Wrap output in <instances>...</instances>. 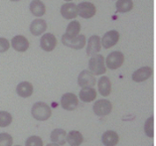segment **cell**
<instances>
[{
    "label": "cell",
    "instance_id": "obj_17",
    "mask_svg": "<svg viewBox=\"0 0 156 146\" xmlns=\"http://www.w3.org/2000/svg\"><path fill=\"white\" fill-rule=\"evenodd\" d=\"M119 134L112 130H108L101 136V142L105 146H115L119 143Z\"/></svg>",
    "mask_w": 156,
    "mask_h": 146
},
{
    "label": "cell",
    "instance_id": "obj_7",
    "mask_svg": "<svg viewBox=\"0 0 156 146\" xmlns=\"http://www.w3.org/2000/svg\"><path fill=\"white\" fill-rule=\"evenodd\" d=\"M79 105V99L77 95L72 93H67L63 94L61 98V106L66 110H75Z\"/></svg>",
    "mask_w": 156,
    "mask_h": 146
},
{
    "label": "cell",
    "instance_id": "obj_15",
    "mask_svg": "<svg viewBox=\"0 0 156 146\" xmlns=\"http://www.w3.org/2000/svg\"><path fill=\"white\" fill-rule=\"evenodd\" d=\"M61 14L65 19H75L77 17V5L75 3H65L61 6Z\"/></svg>",
    "mask_w": 156,
    "mask_h": 146
},
{
    "label": "cell",
    "instance_id": "obj_30",
    "mask_svg": "<svg viewBox=\"0 0 156 146\" xmlns=\"http://www.w3.org/2000/svg\"><path fill=\"white\" fill-rule=\"evenodd\" d=\"M46 146H60V145H58V144H56V143H49V144H47Z\"/></svg>",
    "mask_w": 156,
    "mask_h": 146
},
{
    "label": "cell",
    "instance_id": "obj_2",
    "mask_svg": "<svg viewBox=\"0 0 156 146\" xmlns=\"http://www.w3.org/2000/svg\"><path fill=\"white\" fill-rule=\"evenodd\" d=\"M90 72L94 76L104 75L106 72V67L105 65V57L102 55H94L89 61Z\"/></svg>",
    "mask_w": 156,
    "mask_h": 146
},
{
    "label": "cell",
    "instance_id": "obj_13",
    "mask_svg": "<svg viewBox=\"0 0 156 146\" xmlns=\"http://www.w3.org/2000/svg\"><path fill=\"white\" fill-rule=\"evenodd\" d=\"M152 75V69L150 67H142L136 70L132 74V80L136 83H141L148 80Z\"/></svg>",
    "mask_w": 156,
    "mask_h": 146
},
{
    "label": "cell",
    "instance_id": "obj_32",
    "mask_svg": "<svg viewBox=\"0 0 156 146\" xmlns=\"http://www.w3.org/2000/svg\"><path fill=\"white\" fill-rule=\"evenodd\" d=\"M65 1H68V2H69V1H73V0H65Z\"/></svg>",
    "mask_w": 156,
    "mask_h": 146
},
{
    "label": "cell",
    "instance_id": "obj_31",
    "mask_svg": "<svg viewBox=\"0 0 156 146\" xmlns=\"http://www.w3.org/2000/svg\"><path fill=\"white\" fill-rule=\"evenodd\" d=\"M10 1H14V2H16V1H19V0H10Z\"/></svg>",
    "mask_w": 156,
    "mask_h": 146
},
{
    "label": "cell",
    "instance_id": "obj_23",
    "mask_svg": "<svg viewBox=\"0 0 156 146\" xmlns=\"http://www.w3.org/2000/svg\"><path fill=\"white\" fill-rule=\"evenodd\" d=\"M80 31H81V24H80L79 21L74 20L70 22L69 25L67 26V30L65 35L68 38H75L80 34Z\"/></svg>",
    "mask_w": 156,
    "mask_h": 146
},
{
    "label": "cell",
    "instance_id": "obj_22",
    "mask_svg": "<svg viewBox=\"0 0 156 146\" xmlns=\"http://www.w3.org/2000/svg\"><path fill=\"white\" fill-rule=\"evenodd\" d=\"M66 136H67V133L64 129L56 128L53 130L51 133V140L53 143H56L61 146V145H64L67 142Z\"/></svg>",
    "mask_w": 156,
    "mask_h": 146
},
{
    "label": "cell",
    "instance_id": "obj_3",
    "mask_svg": "<svg viewBox=\"0 0 156 146\" xmlns=\"http://www.w3.org/2000/svg\"><path fill=\"white\" fill-rule=\"evenodd\" d=\"M106 67L110 70H116L120 68L124 63V55L119 51H115L108 54L105 59Z\"/></svg>",
    "mask_w": 156,
    "mask_h": 146
},
{
    "label": "cell",
    "instance_id": "obj_12",
    "mask_svg": "<svg viewBox=\"0 0 156 146\" xmlns=\"http://www.w3.org/2000/svg\"><path fill=\"white\" fill-rule=\"evenodd\" d=\"M101 38L98 35H93L87 41V54L89 56H94L101 51Z\"/></svg>",
    "mask_w": 156,
    "mask_h": 146
},
{
    "label": "cell",
    "instance_id": "obj_28",
    "mask_svg": "<svg viewBox=\"0 0 156 146\" xmlns=\"http://www.w3.org/2000/svg\"><path fill=\"white\" fill-rule=\"evenodd\" d=\"M25 146H43V140L41 139V137L33 135L30 136L27 140H26Z\"/></svg>",
    "mask_w": 156,
    "mask_h": 146
},
{
    "label": "cell",
    "instance_id": "obj_10",
    "mask_svg": "<svg viewBox=\"0 0 156 146\" xmlns=\"http://www.w3.org/2000/svg\"><path fill=\"white\" fill-rule=\"evenodd\" d=\"M41 48L46 52L53 51L57 46V39L52 33H45L40 40Z\"/></svg>",
    "mask_w": 156,
    "mask_h": 146
},
{
    "label": "cell",
    "instance_id": "obj_20",
    "mask_svg": "<svg viewBox=\"0 0 156 146\" xmlns=\"http://www.w3.org/2000/svg\"><path fill=\"white\" fill-rule=\"evenodd\" d=\"M30 11L33 15H35L36 17H41L43 16L46 12V7L45 4L41 0H33V1L30 3Z\"/></svg>",
    "mask_w": 156,
    "mask_h": 146
},
{
    "label": "cell",
    "instance_id": "obj_19",
    "mask_svg": "<svg viewBox=\"0 0 156 146\" xmlns=\"http://www.w3.org/2000/svg\"><path fill=\"white\" fill-rule=\"evenodd\" d=\"M79 97L83 102H92L97 98V91L94 87H83Z\"/></svg>",
    "mask_w": 156,
    "mask_h": 146
},
{
    "label": "cell",
    "instance_id": "obj_9",
    "mask_svg": "<svg viewBox=\"0 0 156 146\" xmlns=\"http://www.w3.org/2000/svg\"><path fill=\"white\" fill-rule=\"evenodd\" d=\"M119 33L116 30H110V31L106 32L104 35L101 43L104 48L109 49L113 47L119 42Z\"/></svg>",
    "mask_w": 156,
    "mask_h": 146
},
{
    "label": "cell",
    "instance_id": "obj_1",
    "mask_svg": "<svg viewBox=\"0 0 156 146\" xmlns=\"http://www.w3.org/2000/svg\"><path fill=\"white\" fill-rule=\"evenodd\" d=\"M32 116L38 121H45L51 117L52 110L47 103L43 101H38L34 103L31 110Z\"/></svg>",
    "mask_w": 156,
    "mask_h": 146
},
{
    "label": "cell",
    "instance_id": "obj_16",
    "mask_svg": "<svg viewBox=\"0 0 156 146\" xmlns=\"http://www.w3.org/2000/svg\"><path fill=\"white\" fill-rule=\"evenodd\" d=\"M98 93L101 94V95H102V97H108V95H109L110 91H112V83H110V80L108 77L106 76L101 77V79L98 80Z\"/></svg>",
    "mask_w": 156,
    "mask_h": 146
},
{
    "label": "cell",
    "instance_id": "obj_26",
    "mask_svg": "<svg viewBox=\"0 0 156 146\" xmlns=\"http://www.w3.org/2000/svg\"><path fill=\"white\" fill-rule=\"evenodd\" d=\"M12 115L8 111H0V127H7L12 122Z\"/></svg>",
    "mask_w": 156,
    "mask_h": 146
},
{
    "label": "cell",
    "instance_id": "obj_27",
    "mask_svg": "<svg viewBox=\"0 0 156 146\" xmlns=\"http://www.w3.org/2000/svg\"><path fill=\"white\" fill-rule=\"evenodd\" d=\"M13 138L8 133H0V146H12Z\"/></svg>",
    "mask_w": 156,
    "mask_h": 146
},
{
    "label": "cell",
    "instance_id": "obj_24",
    "mask_svg": "<svg viewBox=\"0 0 156 146\" xmlns=\"http://www.w3.org/2000/svg\"><path fill=\"white\" fill-rule=\"evenodd\" d=\"M115 7H116L117 12L125 13L132 9L133 2H132V0H117Z\"/></svg>",
    "mask_w": 156,
    "mask_h": 146
},
{
    "label": "cell",
    "instance_id": "obj_29",
    "mask_svg": "<svg viewBox=\"0 0 156 146\" xmlns=\"http://www.w3.org/2000/svg\"><path fill=\"white\" fill-rule=\"evenodd\" d=\"M9 47H10L9 41L6 38H0V53H4L6 51H8Z\"/></svg>",
    "mask_w": 156,
    "mask_h": 146
},
{
    "label": "cell",
    "instance_id": "obj_11",
    "mask_svg": "<svg viewBox=\"0 0 156 146\" xmlns=\"http://www.w3.org/2000/svg\"><path fill=\"white\" fill-rule=\"evenodd\" d=\"M11 45L12 48L17 52H25L27 51L29 48V41L26 37L22 35H17L12 38L11 40Z\"/></svg>",
    "mask_w": 156,
    "mask_h": 146
},
{
    "label": "cell",
    "instance_id": "obj_33",
    "mask_svg": "<svg viewBox=\"0 0 156 146\" xmlns=\"http://www.w3.org/2000/svg\"><path fill=\"white\" fill-rule=\"evenodd\" d=\"M16 146H20V145H16Z\"/></svg>",
    "mask_w": 156,
    "mask_h": 146
},
{
    "label": "cell",
    "instance_id": "obj_8",
    "mask_svg": "<svg viewBox=\"0 0 156 146\" xmlns=\"http://www.w3.org/2000/svg\"><path fill=\"white\" fill-rule=\"evenodd\" d=\"M97 80L90 71H82L78 77V84L82 87H94Z\"/></svg>",
    "mask_w": 156,
    "mask_h": 146
},
{
    "label": "cell",
    "instance_id": "obj_5",
    "mask_svg": "<svg viewBox=\"0 0 156 146\" xmlns=\"http://www.w3.org/2000/svg\"><path fill=\"white\" fill-rule=\"evenodd\" d=\"M94 112L98 116H105L112 110V105L108 99H98L94 105Z\"/></svg>",
    "mask_w": 156,
    "mask_h": 146
},
{
    "label": "cell",
    "instance_id": "obj_4",
    "mask_svg": "<svg viewBox=\"0 0 156 146\" xmlns=\"http://www.w3.org/2000/svg\"><path fill=\"white\" fill-rule=\"evenodd\" d=\"M62 43L69 48L75 49V50H81L85 47V45L87 43L86 36L79 34V35L75 38H68L64 34V35L62 36Z\"/></svg>",
    "mask_w": 156,
    "mask_h": 146
},
{
    "label": "cell",
    "instance_id": "obj_25",
    "mask_svg": "<svg viewBox=\"0 0 156 146\" xmlns=\"http://www.w3.org/2000/svg\"><path fill=\"white\" fill-rule=\"evenodd\" d=\"M144 132L149 138L154 137V117L150 116L147 118L144 124Z\"/></svg>",
    "mask_w": 156,
    "mask_h": 146
},
{
    "label": "cell",
    "instance_id": "obj_14",
    "mask_svg": "<svg viewBox=\"0 0 156 146\" xmlns=\"http://www.w3.org/2000/svg\"><path fill=\"white\" fill-rule=\"evenodd\" d=\"M47 29V23L43 19H35L30 25V32L34 36L42 35Z\"/></svg>",
    "mask_w": 156,
    "mask_h": 146
},
{
    "label": "cell",
    "instance_id": "obj_21",
    "mask_svg": "<svg viewBox=\"0 0 156 146\" xmlns=\"http://www.w3.org/2000/svg\"><path fill=\"white\" fill-rule=\"evenodd\" d=\"M66 141L69 142L71 146H80L83 142V134L77 130H72L67 134Z\"/></svg>",
    "mask_w": 156,
    "mask_h": 146
},
{
    "label": "cell",
    "instance_id": "obj_18",
    "mask_svg": "<svg viewBox=\"0 0 156 146\" xmlns=\"http://www.w3.org/2000/svg\"><path fill=\"white\" fill-rule=\"evenodd\" d=\"M17 94L21 98H29L33 94V86L29 82H22L17 86L16 87Z\"/></svg>",
    "mask_w": 156,
    "mask_h": 146
},
{
    "label": "cell",
    "instance_id": "obj_6",
    "mask_svg": "<svg viewBox=\"0 0 156 146\" xmlns=\"http://www.w3.org/2000/svg\"><path fill=\"white\" fill-rule=\"evenodd\" d=\"M97 12L96 6L90 2H81L77 6V13L82 18L89 19L94 16Z\"/></svg>",
    "mask_w": 156,
    "mask_h": 146
}]
</instances>
